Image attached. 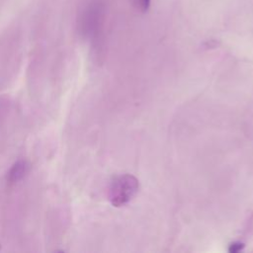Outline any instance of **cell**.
<instances>
[{
	"instance_id": "cell-2",
	"label": "cell",
	"mask_w": 253,
	"mask_h": 253,
	"mask_svg": "<svg viewBox=\"0 0 253 253\" xmlns=\"http://www.w3.org/2000/svg\"><path fill=\"white\" fill-rule=\"evenodd\" d=\"M103 15V5L99 1H95L89 5L83 14L82 30L86 35L94 34L100 26Z\"/></svg>"
},
{
	"instance_id": "cell-4",
	"label": "cell",
	"mask_w": 253,
	"mask_h": 253,
	"mask_svg": "<svg viewBox=\"0 0 253 253\" xmlns=\"http://www.w3.org/2000/svg\"><path fill=\"white\" fill-rule=\"evenodd\" d=\"M133 6L140 12L144 13L150 6V0H131Z\"/></svg>"
},
{
	"instance_id": "cell-5",
	"label": "cell",
	"mask_w": 253,
	"mask_h": 253,
	"mask_svg": "<svg viewBox=\"0 0 253 253\" xmlns=\"http://www.w3.org/2000/svg\"><path fill=\"white\" fill-rule=\"evenodd\" d=\"M242 243H240V242H234V243H232L231 245H230V248H229V251L230 252H236V251H238V250H240L241 248H242Z\"/></svg>"
},
{
	"instance_id": "cell-1",
	"label": "cell",
	"mask_w": 253,
	"mask_h": 253,
	"mask_svg": "<svg viewBox=\"0 0 253 253\" xmlns=\"http://www.w3.org/2000/svg\"><path fill=\"white\" fill-rule=\"evenodd\" d=\"M138 190V181L129 174L117 176L109 189V199L114 207H122L128 203Z\"/></svg>"
},
{
	"instance_id": "cell-3",
	"label": "cell",
	"mask_w": 253,
	"mask_h": 253,
	"mask_svg": "<svg viewBox=\"0 0 253 253\" xmlns=\"http://www.w3.org/2000/svg\"><path fill=\"white\" fill-rule=\"evenodd\" d=\"M30 164L26 160H19L13 164L7 173V181L10 183H16L22 180L29 172Z\"/></svg>"
}]
</instances>
